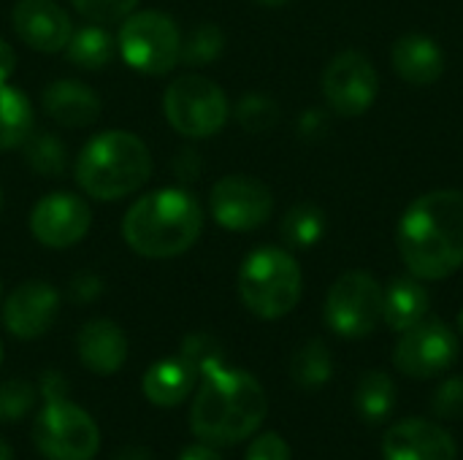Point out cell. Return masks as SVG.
Listing matches in <instances>:
<instances>
[{
    "mask_svg": "<svg viewBox=\"0 0 463 460\" xmlns=\"http://www.w3.org/2000/svg\"><path fill=\"white\" fill-rule=\"evenodd\" d=\"M399 255L407 271L437 282L463 266V192L431 190L410 203L399 222Z\"/></svg>",
    "mask_w": 463,
    "mask_h": 460,
    "instance_id": "cell-1",
    "label": "cell"
},
{
    "mask_svg": "<svg viewBox=\"0 0 463 460\" xmlns=\"http://www.w3.org/2000/svg\"><path fill=\"white\" fill-rule=\"evenodd\" d=\"M269 399L263 385L239 369H214L203 377L190 407V431L212 445L228 447L252 437L266 420Z\"/></svg>",
    "mask_w": 463,
    "mask_h": 460,
    "instance_id": "cell-2",
    "label": "cell"
},
{
    "mask_svg": "<svg viewBox=\"0 0 463 460\" xmlns=\"http://www.w3.org/2000/svg\"><path fill=\"white\" fill-rule=\"evenodd\" d=\"M203 230V209L184 187H163L141 195L122 220L125 244L155 260L187 252Z\"/></svg>",
    "mask_w": 463,
    "mask_h": 460,
    "instance_id": "cell-3",
    "label": "cell"
},
{
    "mask_svg": "<svg viewBox=\"0 0 463 460\" xmlns=\"http://www.w3.org/2000/svg\"><path fill=\"white\" fill-rule=\"evenodd\" d=\"M152 155L128 130L92 136L76 157V184L95 201H119L149 182Z\"/></svg>",
    "mask_w": 463,
    "mask_h": 460,
    "instance_id": "cell-4",
    "label": "cell"
},
{
    "mask_svg": "<svg viewBox=\"0 0 463 460\" xmlns=\"http://www.w3.org/2000/svg\"><path fill=\"white\" fill-rule=\"evenodd\" d=\"M304 279L296 258L279 247H263L247 255L239 271L241 304L260 320H279L301 301Z\"/></svg>",
    "mask_w": 463,
    "mask_h": 460,
    "instance_id": "cell-5",
    "label": "cell"
},
{
    "mask_svg": "<svg viewBox=\"0 0 463 460\" xmlns=\"http://www.w3.org/2000/svg\"><path fill=\"white\" fill-rule=\"evenodd\" d=\"M163 111L168 125L184 138H209L225 127L231 106L217 81L198 73H184L168 84Z\"/></svg>",
    "mask_w": 463,
    "mask_h": 460,
    "instance_id": "cell-6",
    "label": "cell"
},
{
    "mask_svg": "<svg viewBox=\"0 0 463 460\" xmlns=\"http://www.w3.org/2000/svg\"><path fill=\"white\" fill-rule=\"evenodd\" d=\"M117 46L122 60L146 76L168 73L182 54V33L163 11H136L122 19Z\"/></svg>",
    "mask_w": 463,
    "mask_h": 460,
    "instance_id": "cell-7",
    "label": "cell"
},
{
    "mask_svg": "<svg viewBox=\"0 0 463 460\" xmlns=\"http://www.w3.org/2000/svg\"><path fill=\"white\" fill-rule=\"evenodd\" d=\"M33 445L46 460H92L100 450V431L81 407L52 399L35 418Z\"/></svg>",
    "mask_w": 463,
    "mask_h": 460,
    "instance_id": "cell-8",
    "label": "cell"
},
{
    "mask_svg": "<svg viewBox=\"0 0 463 460\" xmlns=\"http://www.w3.org/2000/svg\"><path fill=\"white\" fill-rule=\"evenodd\" d=\"M383 320V287L366 271L342 274L326 296V323L345 339L369 336Z\"/></svg>",
    "mask_w": 463,
    "mask_h": 460,
    "instance_id": "cell-9",
    "label": "cell"
},
{
    "mask_svg": "<svg viewBox=\"0 0 463 460\" xmlns=\"http://www.w3.org/2000/svg\"><path fill=\"white\" fill-rule=\"evenodd\" d=\"M209 209L217 225L236 233H247L271 220L274 195L260 179L247 174H231L212 187Z\"/></svg>",
    "mask_w": 463,
    "mask_h": 460,
    "instance_id": "cell-10",
    "label": "cell"
},
{
    "mask_svg": "<svg viewBox=\"0 0 463 460\" xmlns=\"http://www.w3.org/2000/svg\"><path fill=\"white\" fill-rule=\"evenodd\" d=\"M458 358V336L439 320H420L402 333L393 350V366L412 380H431L448 371Z\"/></svg>",
    "mask_w": 463,
    "mask_h": 460,
    "instance_id": "cell-11",
    "label": "cell"
},
{
    "mask_svg": "<svg viewBox=\"0 0 463 460\" xmlns=\"http://www.w3.org/2000/svg\"><path fill=\"white\" fill-rule=\"evenodd\" d=\"M380 92V79L372 60L355 49L336 54L323 73V95L339 117L366 114Z\"/></svg>",
    "mask_w": 463,
    "mask_h": 460,
    "instance_id": "cell-12",
    "label": "cell"
},
{
    "mask_svg": "<svg viewBox=\"0 0 463 460\" xmlns=\"http://www.w3.org/2000/svg\"><path fill=\"white\" fill-rule=\"evenodd\" d=\"M92 222L87 201L76 192H49L43 195L30 214L33 236L52 249H65L79 244Z\"/></svg>",
    "mask_w": 463,
    "mask_h": 460,
    "instance_id": "cell-13",
    "label": "cell"
},
{
    "mask_svg": "<svg viewBox=\"0 0 463 460\" xmlns=\"http://www.w3.org/2000/svg\"><path fill=\"white\" fill-rule=\"evenodd\" d=\"M60 312V293L49 282H24L3 304V325L11 336L33 342L43 336Z\"/></svg>",
    "mask_w": 463,
    "mask_h": 460,
    "instance_id": "cell-14",
    "label": "cell"
},
{
    "mask_svg": "<svg viewBox=\"0 0 463 460\" xmlns=\"http://www.w3.org/2000/svg\"><path fill=\"white\" fill-rule=\"evenodd\" d=\"M385 460H456V439L437 423L407 418L391 426L383 437Z\"/></svg>",
    "mask_w": 463,
    "mask_h": 460,
    "instance_id": "cell-15",
    "label": "cell"
},
{
    "mask_svg": "<svg viewBox=\"0 0 463 460\" xmlns=\"http://www.w3.org/2000/svg\"><path fill=\"white\" fill-rule=\"evenodd\" d=\"M11 22L22 43L43 54L62 52L73 33L68 11L54 0H19L14 5Z\"/></svg>",
    "mask_w": 463,
    "mask_h": 460,
    "instance_id": "cell-16",
    "label": "cell"
},
{
    "mask_svg": "<svg viewBox=\"0 0 463 460\" xmlns=\"http://www.w3.org/2000/svg\"><path fill=\"white\" fill-rule=\"evenodd\" d=\"M128 336L111 320H90L76 336V352L84 369L92 374H117L128 361Z\"/></svg>",
    "mask_w": 463,
    "mask_h": 460,
    "instance_id": "cell-17",
    "label": "cell"
},
{
    "mask_svg": "<svg viewBox=\"0 0 463 460\" xmlns=\"http://www.w3.org/2000/svg\"><path fill=\"white\" fill-rule=\"evenodd\" d=\"M43 111L62 127H87L100 117V98L76 79H57L41 95Z\"/></svg>",
    "mask_w": 463,
    "mask_h": 460,
    "instance_id": "cell-18",
    "label": "cell"
},
{
    "mask_svg": "<svg viewBox=\"0 0 463 460\" xmlns=\"http://www.w3.org/2000/svg\"><path fill=\"white\" fill-rule=\"evenodd\" d=\"M391 62H393V70L407 84H415V87H429V84L439 81L445 73V54H442L439 43L420 33L402 35L393 43Z\"/></svg>",
    "mask_w": 463,
    "mask_h": 460,
    "instance_id": "cell-19",
    "label": "cell"
},
{
    "mask_svg": "<svg viewBox=\"0 0 463 460\" xmlns=\"http://www.w3.org/2000/svg\"><path fill=\"white\" fill-rule=\"evenodd\" d=\"M195 380H198V371L182 355H176V358H163L152 363L141 380V390L149 404L168 409V407L182 404L193 393Z\"/></svg>",
    "mask_w": 463,
    "mask_h": 460,
    "instance_id": "cell-20",
    "label": "cell"
},
{
    "mask_svg": "<svg viewBox=\"0 0 463 460\" xmlns=\"http://www.w3.org/2000/svg\"><path fill=\"white\" fill-rule=\"evenodd\" d=\"M426 314H429V293L423 287V279L402 277L393 279L388 290H383V323L391 331L404 333L420 320H426Z\"/></svg>",
    "mask_w": 463,
    "mask_h": 460,
    "instance_id": "cell-21",
    "label": "cell"
},
{
    "mask_svg": "<svg viewBox=\"0 0 463 460\" xmlns=\"http://www.w3.org/2000/svg\"><path fill=\"white\" fill-rule=\"evenodd\" d=\"M33 130L35 117L30 98L19 87H11L8 81L0 84V152L22 146Z\"/></svg>",
    "mask_w": 463,
    "mask_h": 460,
    "instance_id": "cell-22",
    "label": "cell"
},
{
    "mask_svg": "<svg viewBox=\"0 0 463 460\" xmlns=\"http://www.w3.org/2000/svg\"><path fill=\"white\" fill-rule=\"evenodd\" d=\"M68 60L81 70H100L114 57V35L100 24H84L71 33L65 43Z\"/></svg>",
    "mask_w": 463,
    "mask_h": 460,
    "instance_id": "cell-23",
    "label": "cell"
},
{
    "mask_svg": "<svg viewBox=\"0 0 463 460\" xmlns=\"http://www.w3.org/2000/svg\"><path fill=\"white\" fill-rule=\"evenodd\" d=\"M22 155H24V163L41 174V176H49V179H57L65 174L68 168V146L60 136L49 133V130H33L24 144H22Z\"/></svg>",
    "mask_w": 463,
    "mask_h": 460,
    "instance_id": "cell-24",
    "label": "cell"
},
{
    "mask_svg": "<svg viewBox=\"0 0 463 460\" xmlns=\"http://www.w3.org/2000/svg\"><path fill=\"white\" fill-rule=\"evenodd\" d=\"M396 404V382L385 371H366L355 385V409L364 420L377 423L391 415Z\"/></svg>",
    "mask_w": 463,
    "mask_h": 460,
    "instance_id": "cell-25",
    "label": "cell"
},
{
    "mask_svg": "<svg viewBox=\"0 0 463 460\" xmlns=\"http://www.w3.org/2000/svg\"><path fill=\"white\" fill-rule=\"evenodd\" d=\"M331 374H334V358L320 339L307 342L290 361V377L304 390H320L331 380Z\"/></svg>",
    "mask_w": 463,
    "mask_h": 460,
    "instance_id": "cell-26",
    "label": "cell"
},
{
    "mask_svg": "<svg viewBox=\"0 0 463 460\" xmlns=\"http://www.w3.org/2000/svg\"><path fill=\"white\" fill-rule=\"evenodd\" d=\"M279 233L288 247L309 249V247L320 244V239L326 236V214L315 203H298L285 214Z\"/></svg>",
    "mask_w": 463,
    "mask_h": 460,
    "instance_id": "cell-27",
    "label": "cell"
},
{
    "mask_svg": "<svg viewBox=\"0 0 463 460\" xmlns=\"http://www.w3.org/2000/svg\"><path fill=\"white\" fill-rule=\"evenodd\" d=\"M225 49V33L222 27H217L214 22H201L195 24L184 38H182V54L179 62L198 68V65H209L214 62Z\"/></svg>",
    "mask_w": 463,
    "mask_h": 460,
    "instance_id": "cell-28",
    "label": "cell"
},
{
    "mask_svg": "<svg viewBox=\"0 0 463 460\" xmlns=\"http://www.w3.org/2000/svg\"><path fill=\"white\" fill-rule=\"evenodd\" d=\"M233 114H236V122L247 133H269L279 119V106L274 98H269L263 92H247L236 103Z\"/></svg>",
    "mask_w": 463,
    "mask_h": 460,
    "instance_id": "cell-29",
    "label": "cell"
},
{
    "mask_svg": "<svg viewBox=\"0 0 463 460\" xmlns=\"http://www.w3.org/2000/svg\"><path fill=\"white\" fill-rule=\"evenodd\" d=\"M179 355L198 371V377L212 374V371L220 369L222 361H225V352H222L220 342L212 339V336H206V333H193V336H187Z\"/></svg>",
    "mask_w": 463,
    "mask_h": 460,
    "instance_id": "cell-30",
    "label": "cell"
},
{
    "mask_svg": "<svg viewBox=\"0 0 463 460\" xmlns=\"http://www.w3.org/2000/svg\"><path fill=\"white\" fill-rule=\"evenodd\" d=\"M35 404V390L24 380L0 382V423H14L24 418Z\"/></svg>",
    "mask_w": 463,
    "mask_h": 460,
    "instance_id": "cell-31",
    "label": "cell"
},
{
    "mask_svg": "<svg viewBox=\"0 0 463 460\" xmlns=\"http://www.w3.org/2000/svg\"><path fill=\"white\" fill-rule=\"evenodd\" d=\"M71 3L84 19H90L95 24L119 22L128 14H133V8L138 5V0H71Z\"/></svg>",
    "mask_w": 463,
    "mask_h": 460,
    "instance_id": "cell-32",
    "label": "cell"
},
{
    "mask_svg": "<svg viewBox=\"0 0 463 460\" xmlns=\"http://www.w3.org/2000/svg\"><path fill=\"white\" fill-rule=\"evenodd\" d=\"M434 412L439 418H463V377H450L437 388Z\"/></svg>",
    "mask_w": 463,
    "mask_h": 460,
    "instance_id": "cell-33",
    "label": "cell"
},
{
    "mask_svg": "<svg viewBox=\"0 0 463 460\" xmlns=\"http://www.w3.org/2000/svg\"><path fill=\"white\" fill-rule=\"evenodd\" d=\"M244 460H293V458H290V447H288V442H285L279 434L269 431V434H260V437L250 445L247 458Z\"/></svg>",
    "mask_w": 463,
    "mask_h": 460,
    "instance_id": "cell-34",
    "label": "cell"
},
{
    "mask_svg": "<svg viewBox=\"0 0 463 460\" xmlns=\"http://www.w3.org/2000/svg\"><path fill=\"white\" fill-rule=\"evenodd\" d=\"M100 293H103V279L92 271H79L68 285V296L73 304H92L100 298Z\"/></svg>",
    "mask_w": 463,
    "mask_h": 460,
    "instance_id": "cell-35",
    "label": "cell"
},
{
    "mask_svg": "<svg viewBox=\"0 0 463 460\" xmlns=\"http://www.w3.org/2000/svg\"><path fill=\"white\" fill-rule=\"evenodd\" d=\"M203 171V163H201V155L190 146L179 149L174 157H171V174L176 176L179 184H187V182H195Z\"/></svg>",
    "mask_w": 463,
    "mask_h": 460,
    "instance_id": "cell-36",
    "label": "cell"
},
{
    "mask_svg": "<svg viewBox=\"0 0 463 460\" xmlns=\"http://www.w3.org/2000/svg\"><path fill=\"white\" fill-rule=\"evenodd\" d=\"M328 130V117L323 108H307L298 119V133L301 138H317Z\"/></svg>",
    "mask_w": 463,
    "mask_h": 460,
    "instance_id": "cell-37",
    "label": "cell"
},
{
    "mask_svg": "<svg viewBox=\"0 0 463 460\" xmlns=\"http://www.w3.org/2000/svg\"><path fill=\"white\" fill-rule=\"evenodd\" d=\"M41 390H43L46 401H52V399H65L68 385H65V380H62L57 371H46V374L41 377Z\"/></svg>",
    "mask_w": 463,
    "mask_h": 460,
    "instance_id": "cell-38",
    "label": "cell"
},
{
    "mask_svg": "<svg viewBox=\"0 0 463 460\" xmlns=\"http://www.w3.org/2000/svg\"><path fill=\"white\" fill-rule=\"evenodd\" d=\"M14 68H16V52L8 41L0 38V84H5L14 76Z\"/></svg>",
    "mask_w": 463,
    "mask_h": 460,
    "instance_id": "cell-39",
    "label": "cell"
},
{
    "mask_svg": "<svg viewBox=\"0 0 463 460\" xmlns=\"http://www.w3.org/2000/svg\"><path fill=\"white\" fill-rule=\"evenodd\" d=\"M179 460H222L220 458V453L212 447V445H206V442H201V445H193V447H187Z\"/></svg>",
    "mask_w": 463,
    "mask_h": 460,
    "instance_id": "cell-40",
    "label": "cell"
},
{
    "mask_svg": "<svg viewBox=\"0 0 463 460\" xmlns=\"http://www.w3.org/2000/svg\"><path fill=\"white\" fill-rule=\"evenodd\" d=\"M0 460H14V453H11L5 439H0Z\"/></svg>",
    "mask_w": 463,
    "mask_h": 460,
    "instance_id": "cell-41",
    "label": "cell"
},
{
    "mask_svg": "<svg viewBox=\"0 0 463 460\" xmlns=\"http://www.w3.org/2000/svg\"><path fill=\"white\" fill-rule=\"evenodd\" d=\"M260 5H269V8H277V5H285L288 0H258Z\"/></svg>",
    "mask_w": 463,
    "mask_h": 460,
    "instance_id": "cell-42",
    "label": "cell"
},
{
    "mask_svg": "<svg viewBox=\"0 0 463 460\" xmlns=\"http://www.w3.org/2000/svg\"><path fill=\"white\" fill-rule=\"evenodd\" d=\"M458 328H461V333H463V309H461V314H458Z\"/></svg>",
    "mask_w": 463,
    "mask_h": 460,
    "instance_id": "cell-43",
    "label": "cell"
},
{
    "mask_svg": "<svg viewBox=\"0 0 463 460\" xmlns=\"http://www.w3.org/2000/svg\"><path fill=\"white\" fill-rule=\"evenodd\" d=\"M0 363H3V344H0Z\"/></svg>",
    "mask_w": 463,
    "mask_h": 460,
    "instance_id": "cell-44",
    "label": "cell"
},
{
    "mask_svg": "<svg viewBox=\"0 0 463 460\" xmlns=\"http://www.w3.org/2000/svg\"><path fill=\"white\" fill-rule=\"evenodd\" d=\"M0 209H3V192H0Z\"/></svg>",
    "mask_w": 463,
    "mask_h": 460,
    "instance_id": "cell-45",
    "label": "cell"
},
{
    "mask_svg": "<svg viewBox=\"0 0 463 460\" xmlns=\"http://www.w3.org/2000/svg\"><path fill=\"white\" fill-rule=\"evenodd\" d=\"M0 293H3V285H0Z\"/></svg>",
    "mask_w": 463,
    "mask_h": 460,
    "instance_id": "cell-46",
    "label": "cell"
}]
</instances>
